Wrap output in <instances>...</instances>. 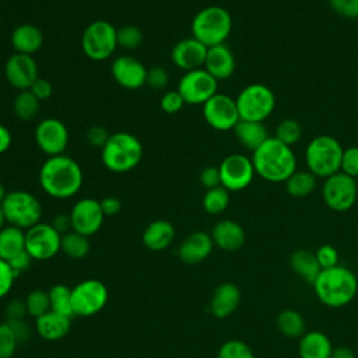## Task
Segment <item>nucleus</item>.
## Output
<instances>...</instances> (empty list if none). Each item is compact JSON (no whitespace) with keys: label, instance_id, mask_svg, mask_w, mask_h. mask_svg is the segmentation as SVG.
<instances>
[{"label":"nucleus","instance_id":"obj_1","mask_svg":"<svg viewBox=\"0 0 358 358\" xmlns=\"http://www.w3.org/2000/svg\"><path fill=\"white\" fill-rule=\"evenodd\" d=\"M39 185L53 199H70L83 186L84 175L81 166L69 155L48 157L39 169Z\"/></svg>","mask_w":358,"mask_h":358},{"label":"nucleus","instance_id":"obj_2","mask_svg":"<svg viewBox=\"0 0 358 358\" xmlns=\"http://www.w3.org/2000/svg\"><path fill=\"white\" fill-rule=\"evenodd\" d=\"M250 158L256 175L271 183L285 182L296 171V157L292 148L274 136L255 150Z\"/></svg>","mask_w":358,"mask_h":358},{"label":"nucleus","instance_id":"obj_3","mask_svg":"<svg viewBox=\"0 0 358 358\" xmlns=\"http://www.w3.org/2000/svg\"><path fill=\"white\" fill-rule=\"evenodd\" d=\"M312 287L324 306L343 308L357 296L358 278L354 271L337 264L322 270Z\"/></svg>","mask_w":358,"mask_h":358},{"label":"nucleus","instance_id":"obj_4","mask_svg":"<svg viewBox=\"0 0 358 358\" xmlns=\"http://www.w3.org/2000/svg\"><path fill=\"white\" fill-rule=\"evenodd\" d=\"M143 158L141 141L127 133L116 131L112 133L101 148L102 164L112 172L123 173L136 168Z\"/></svg>","mask_w":358,"mask_h":358},{"label":"nucleus","instance_id":"obj_5","mask_svg":"<svg viewBox=\"0 0 358 358\" xmlns=\"http://www.w3.org/2000/svg\"><path fill=\"white\" fill-rule=\"evenodd\" d=\"M344 148L340 141L329 134L313 137L305 148L308 171L316 178H329L340 171Z\"/></svg>","mask_w":358,"mask_h":358},{"label":"nucleus","instance_id":"obj_6","mask_svg":"<svg viewBox=\"0 0 358 358\" xmlns=\"http://www.w3.org/2000/svg\"><path fill=\"white\" fill-rule=\"evenodd\" d=\"M192 36L207 48L225 43L232 31V17L221 6H207L192 20Z\"/></svg>","mask_w":358,"mask_h":358},{"label":"nucleus","instance_id":"obj_7","mask_svg":"<svg viewBox=\"0 0 358 358\" xmlns=\"http://www.w3.org/2000/svg\"><path fill=\"white\" fill-rule=\"evenodd\" d=\"M1 210L4 213L8 225H14L21 229H28L41 222L42 204L36 196L25 190L7 192Z\"/></svg>","mask_w":358,"mask_h":358},{"label":"nucleus","instance_id":"obj_8","mask_svg":"<svg viewBox=\"0 0 358 358\" xmlns=\"http://www.w3.org/2000/svg\"><path fill=\"white\" fill-rule=\"evenodd\" d=\"M235 102L239 119L264 122L275 108V95L270 87L252 83L241 90Z\"/></svg>","mask_w":358,"mask_h":358},{"label":"nucleus","instance_id":"obj_9","mask_svg":"<svg viewBox=\"0 0 358 358\" xmlns=\"http://www.w3.org/2000/svg\"><path fill=\"white\" fill-rule=\"evenodd\" d=\"M116 31L117 28L105 20H96L87 25L81 36V49L84 55L95 62L109 59L117 48Z\"/></svg>","mask_w":358,"mask_h":358},{"label":"nucleus","instance_id":"obj_10","mask_svg":"<svg viewBox=\"0 0 358 358\" xmlns=\"http://www.w3.org/2000/svg\"><path fill=\"white\" fill-rule=\"evenodd\" d=\"M106 285L95 278H88L71 288V303L74 316L90 317L101 312L108 302Z\"/></svg>","mask_w":358,"mask_h":358},{"label":"nucleus","instance_id":"obj_11","mask_svg":"<svg viewBox=\"0 0 358 358\" xmlns=\"http://www.w3.org/2000/svg\"><path fill=\"white\" fill-rule=\"evenodd\" d=\"M322 196L324 204L330 210L344 213L355 204L358 197V186L354 178L338 171L337 173L324 179Z\"/></svg>","mask_w":358,"mask_h":358},{"label":"nucleus","instance_id":"obj_12","mask_svg":"<svg viewBox=\"0 0 358 358\" xmlns=\"http://www.w3.org/2000/svg\"><path fill=\"white\" fill-rule=\"evenodd\" d=\"M217 90L218 81L203 67L186 71L178 84V92L187 105H204Z\"/></svg>","mask_w":358,"mask_h":358},{"label":"nucleus","instance_id":"obj_13","mask_svg":"<svg viewBox=\"0 0 358 358\" xmlns=\"http://www.w3.org/2000/svg\"><path fill=\"white\" fill-rule=\"evenodd\" d=\"M62 235L48 222H38L25 231V250L34 260H49L60 250Z\"/></svg>","mask_w":358,"mask_h":358},{"label":"nucleus","instance_id":"obj_14","mask_svg":"<svg viewBox=\"0 0 358 358\" xmlns=\"http://www.w3.org/2000/svg\"><path fill=\"white\" fill-rule=\"evenodd\" d=\"M221 186L228 192H239L246 189L256 172L252 158L243 154H229L218 165Z\"/></svg>","mask_w":358,"mask_h":358},{"label":"nucleus","instance_id":"obj_15","mask_svg":"<svg viewBox=\"0 0 358 358\" xmlns=\"http://www.w3.org/2000/svg\"><path fill=\"white\" fill-rule=\"evenodd\" d=\"M203 106V117L215 130H232L239 122L236 102L227 94L217 92Z\"/></svg>","mask_w":358,"mask_h":358},{"label":"nucleus","instance_id":"obj_16","mask_svg":"<svg viewBox=\"0 0 358 358\" xmlns=\"http://www.w3.org/2000/svg\"><path fill=\"white\" fill-rule=\"evenodd\" d=\"M35 143L48 157L64 154L69 144V130L57 117L42 119L35 129Z\"/></svg>","mask_w":358,"mask_h":358},{"label":"nucleus","instance_id":"obj_17","mask_svg":"<svg viewBox=\"0 0 358 358\" xmlns=\"http://www.w3.org/2000/svg\"><path fill=\"white\" fill-rule=\"evenodd\" d=\"M70 218L73 231L85 236H91L101 229L105 214L101 208L99 200L84 197L73 206L70 211Z\"/></svg>","mask_w":358,"mask_h":358},{"label":"nucleus","instance_id":"obj_18","mask_svg":"<svg viewBox=\"0 0 358 358\" xmlns=\"http://www.w3.org/2000/svg\"><path fill=\"white\" fill-rule=\"evenodd\" d=\"M4 76L13 88L25 91L29 90L34 81L39 77L38 64L31 55L13 53L6 62Z\"/></svg>","mask_w":358,"mask_h":358},{"label":"nucleus","instance_id":"obj_19","mask_svg":"<svg viewBox=\"0 0 358 358\" xmlns=\"http://www.w3.org/2000/svg\"><path fill=\"white\" fill-rule=\"evenodd\" d=\"M110 74L113 80L126 90H138L145 85L147 69L133 56L122 55L110 64Z\"/></svg>","mask_w":358,"mask_h":358},{"label":"nucleus","instance_id":"obj_20","mask_svg":"<svg viewBox=\"0 0 358 358\" xmlns=\"http://www.w3.org/2000/svg\"><path fill=\"white\" fill-rule=\"evenodd\" d=\"M207 46L196 38H185L176 42L171 50V60L180 70L192 71L201 69L207 56Z\"/></svg>","mask_w":358,"mask_h":358},{"label":"nucleus","instance_id":"obj_21","mask_svg":"<svg viewBox=\"0 0 358 358\" xmlns=\"http://www.w3.org/2000/svg\"><path fill=\"white\" fill-rule=\"evenodd\" d=\"M214 248V242L210 234L204 231H194L189 234L179 245V259L186 264H197L206 260Z\"/></svg>","mask_w":358,"mask_h":358},{"label":"nucleus","instance_id":"obj_22","mask_svg":"<svg viewBox=\"0 0 358 358\" xmlns=\"http://www.w3.org/2000/svg\"><path fill=\"white\" fill-rule=\"evenodd\" d=\"M241 289L231 281L221 282L213 292L210 299V312L217 319L231 316L241 305Z\"/></svg>","mask_w":358,"mask_h":358},{"label":"nucleus","instance_id":"obj_23","mask_svg":"<svg viewBox=\"0 0 358 358\" xmlns=\"http://www.w3.org/2000/svg\"><path fill=\"white\" fill-rule=\"evenodd\" d=\"M236 63L231 48L227 43L210 46L203 69L207 70L217 81L229 78L235 71Z\"/></svg>","mask_w":358,"mask_h":358},{"label":"nucleus","instance_id":"obj_24","mask_svg":"<svg viewBox=\"0 0 358 358\" xmlns=\"http://www.w3.org/2000/svg\"><path fill=\"white\" fill-rule=\"evenodd\" d=\"M214 246L225 252H236L246 242V232L243 227L234 220L218 221L211 231Z\"/></svg>","mask_w":358,"mask_h":358},{"label":"nucleus","instance_id":"obj_25","mask_svg":"<svg viewBox=\"0 0 358 358\" xmlns=\"http://www.w3.org/2000/svg\"><path fill=\"white\" fill-rule=\"evenodd\" d=\"M175 239V227L168 220L151 221L143 232V243L152 252L165 250Z\"/></svg>","mask_w":358,"mask_h":358},{"label":"nucleus","instance_id":"obj_26","mask_svg":"<svg viewBox=\"0 0 358 358\" xmlns=\"http://www.w3.org/2000/svg\"><path fill=\"white\" fill-rule=\"evenodd\" d=\"M333 348L329 336L320 330L306 331L298 340L299 358H330Z\"/></svg>","mask_w":358,"mask_h":358},{"label":"nucleus","instance_id":"obj_27","mask_svg":"<svg viewBox=\"0 0 358 358\" xmlns=\"http://www.w3.org/2000/svg\"><path fill=\"white\" fill-rule=\"evenodd\" d=\"M10 41L15 53L32 56L42 48L43 34L34 24H21L13 29Z\"/></svg>","mask_w":358,"mask_h":358},{"label":"nucleus","instance_id":"obj_28","mask_svg":"<svg viewBox=\"0 0 358 358\" xmlns=\"http://www.w3.org/2000/svg\"><path fill=\"white\" fill-rule=\"evenodd\" d=\"M232 130L239 144L252 152L257 150L270 137L264 126V122L239 119V122L235 124Z\"/></svg>","mask_w":358,"mask_h":358},{"label":"nucleus","instance_id":"obj_29","mask_svg":"<svg viewBox=\"0 0 358 358\" xmlns=\"http://www.w3.org/2000/svg\"><path fill=\"white\" fill-rule=\"evenodd\" d=\"M35 320H36L38 334L46 341L62 340L70 331L71 317L63 316L53 310H49L48 313H45L43 316Z\"/></svg>","mask_w":358,"mask_h":358},{"label":"nucleus","instance_id":"obj_30","mask_svg":"<svg viewBox=\"0 0 358 358\" xmlns=\"http://www.w3.org/2000/svg\"><path fill=\"white\" fill-rule=\"evenodd\" d=\"M289 267L299 278H302L309 285H313L315 280L322 271L317 263V259L315 256V252H310L306 249L295 250L289 256Z\"/></svg>","mask_w":358,"mask_h":358},{"label":"nucleus","instance_id":"obj_31","mask_svg":"<svg viewBox=\"0 0 358 358\" xmlns=\"http://www.w3.org/2000/svg\"><path fill=\"white\" fill-rule=\"evenodd\" d=\"M277 330L287 338L299 340L306 333V320L296 309H282L275 316Z\"/></svg>","mask_w":358,"mask_h":358},{"label":"nucleus","instance_id":"obj_32","mask_svg":"<svg viewBox=\"0 0 358 358\" xmlns=\"http://www.w3.org/2000/svg\"><path fill=\"white\" fill-rule=\"evenodd\" d=\"M25 252V232L14 225H6L0 231V259L8 262Z\"/></svg>","mask_w":358,"mask_h":358},{"label":"nucleus","instance_id":"obj_33","mask_svg":"<svg viewBox=\"0 0 358 358\" xmlns=\"http://www.w3.org/2000/svg\"><path fill=\"white\" fill-rule=\"evenodd\" d=\"M285 192L295 199L309 196L316 187V176L309 171H295L285 182Z\"/></svg>","mask_w":358,"mask_h":358},{"label":"nucleus","instance_id":"obj_34","mask_svg":"<svg viewBox=\"0 0 358 358\" xmlns=\"http://www.w3.org/2000/svg\"><path fill=\"white\" fill-rule=\"evenodd\" d=\"M13 110L14 115L22 122L34 120L41 110V101L29 90L20 91L14 98Z\"/></svg>","mask_w":358,"mask_h":358},{"label":"nucleus","instance_id":"obj_35","mask_svg":"<svg viewBox=\"0 0 358 358\" xmlns=\"http://www.w3.org/2000/svg\"><path fill=\"white\" fill-rule=\"evenodd\" d=\"M60 250H63V253L71 259H84L90 252L88 236L71 229L70 232L62 235Z\"/></svg>","mask_w":358,"mask_h":358},{"label":"nucleus","instance_id":"obj_36","mask_svg":"<svg viewBox=\"0 0 358 358\" xmlns=\"http://www.w3.org/2000/svg\"><path fill=\"white\" fill-rule=\"evenodd\" d=\"M50 310L57 312L63 316L73 317V303H71V288L64 284H56L49 291Z\"/></svg>","mask_w":358,"mask_h":358},{"label":"nucleus","instance_id":"obj_37","mask_svg":"<svg viewBox=\"0 0 358 358\" xmlns=\"http://www.w3.org/2000/svg\"><path fill=\"white\" fill-rule=\"evenodd\" d=\"M201 204L206 213L211 215H218L224 213L229 206V192L224 186L207 189L203 196Z\"/></svg>","mask_w":358,"mask_h":358},{"label":"nucleus","instance_id":"obj_38","mask_svg":"<svg viewBox=\"0 0 358 358\" xmlns=\"http://www.w3.org/2000/svg\"><path fill=\"white\" fill-rule=\"evenodd\" d=\"M302 134H303V130L301 123L292 117L282 119L275 126V131H274V137L289 147L296 144L301 140Z\"/></svg>","mask_w":358,"mask_h":358},{"label":"nucleus","instance_id":"obj_39","mask_svg":"<svg viewBox=\"0 0 358 358\" xmlns=\"http://www.w3.org/2000/svg\"><path fill=\"white\" fill-rule=\"evenodd\" d=\"M25 306L28 315L38 319L50 310L49 292L43 289H32L25 298Z\"/></svg>","mask_w":358,"mask_h":358},{"label":"nucleus","instance_id":"obj_40","mask_svg":"<svg viewBox=\"0 0 358 358\" xmlns=\"http://www.w3.org/2000/svg\"><path fill=\"white\" fill-rule=\"evenodd\" d=\"M217 358H255V352L248 343L231 338L220 345Z\"/></svg>","mask_w":358,"mask_h":358},{"label":"nucleus","instance_id":"obj_41","mask_svg":"<svg viewBox=\"0 0 358 358\" xmlns=\"http://www.w3.org/2000/svg\"><path fill=\"white\" fill-rule=\"evenodd\" d=\"M116 39L117 46L126 50H133L141 45L143 34L136 25H123L116 31Z\"/></svg>","mask_w":358,"mask_h":358},{"label":"nucleus","instance_id":"obj_42","mask_svg":"<svg viewBox=\"0 0 358 358\" xmlns=\"http://www.w3.org/2000/svg\"><path fill=\"white\" fill-rule=\"evenodd\" d=\"M18 340L7 322L0 323V358H11L17 351Z\"/></svg>","mask_w":358,"mask_h":358},{"label":"nucleus","instance_id":"obj_43","mask_svg":"<svg viewBox=\"0 0 358 358\" xmlns=\"http://www.w3.org/2000/svg\"><path fill=\"white\" fill-rule=\"evenodd\" d=\"M340 171L354 179L358 176V145L344 148Z\"/></svg>","mask_w":358,"mask_h":358},{"label":"nucleus","instance_id":"obj_44","mask_svg":"<svg viewBox=\"0 0 358 358\" xmlns=\"http://www.w3.org/2000/svg\"><path fill=\"white\" fill-rule=\"evenodd\" d=\"M315 256H316L317 263L322 270L330 268V267H334L338 264V252L334 246H331L329 243L319 246L315 252Z\"/></svg>","mask_w":358,"mask_h":358},{"label":"nucleus","instance_id":"obj_45","mask_svg":"<svg viewBox=\"0 0 358 358\" xmlns=\"http://www.w3.org/2000/svg\"><path fill=\"white\" fill-rule=\"evenodd\" d=\"M329 6L334 13L344 18H358V0H329Z\"/></svg>","mask_w":358,"mask_h":358},{"label":"nucleus","instance_id":"obj_46","mask_svg":"<svg viewBox=\"0 0 358 358\" xmlns=\"http://www.w3.org/2000/svg\"><path fill=\"white\" fill-rule=\"evenodd\" d=\"M185 101L182 98V95L178 92V90L175 91H168L161 96L159 101V106L164 112L166 113H176L179 112L183 106H185Z\"/></svg>","mask_w":358,"mask_h":358},{"label":"nucleus","instance_id":"obj_47","mask_svg":"<svg viewBox=\"0 0 358 358\" xmlns=\"http://www.w3.org/2000/svg\"><path fill=\"white\" fill-rule=\"evenodd\" d=\"M169 83V74L166 69L161 66H154L150 70H147V81L145 84L150 85L154 90H162Z\"/></svg>","mask_w":358,"mask_h":358},{"label":"nucleus","instance_id":"obj_48","mask_svg":"<svg viewBox=\"0 0 358 358\" xmlns=\"http://www.w3.org/2000/svg\"><path fill=\"white\" fill-rule=\"evenodd\" d=\"M14 280H15V275L10 264L6 260L0 259V299L10 292L14 284Z\"/></svg>","mask_w":358,"mask_h":358},{"label":"nucleus","instance_id":"obj_49","mask_svg":"<svg viewBox=\"0 0 358 358\" xmlns=\"http://www.w3.org/2000/svg\"><path fill=\"white\" fill-rule=\"evenodd\" d=\"M109 133L103 126H91L85 134L87 137V143L92 147H99L102 148L105 145V143L109 138Z\"/></svg>","mask_w":358,"mask_h":358},{"label":"nucleus","instance_id":"obj_50","mask_svg":"<svg viewBox=\"0 0 358 358\" xmlns=\"http://www.w3.org/2000/svg\"><path fill=\"white\" fill-rule=\"evenodd\" d=\"M200 183L206 189H213L217 186H221V178H220V169L218 166H206L200 172Z\"/></svg>","mask_w":358,"mask_h":358},{"label":"nucleus","instance_id":"obj_51","mask_svg":"<svg viewBox=\"0 0 358 358\" xmlns=\"http://www.w3.org/2000/svg\"><path fill=\"white\" fill-rule=\"evenodd\" d=\"M6 316L7 320L6 322H14V320H24L27 312V306L25 302L21 299H13L11 302L7 303L6 306Z\"/></svg>","mask_w":358,"mask_h":358},{"label":"nucleus","instance_id":"obj_52","mask_svg":"<svg viewBox=\"0 0 358 358\" xmlns=\"http://www.w3.org/2000/svg\"><path fill=\"white\" fill-rule=\"evenodd\" d=\"M29 91L42 102V101L50 98V95H52V92H53V87H52V84H50L49 80H46V78H43V77H38V78L34 81V84L31 85Z\"/></svg>","mask_w":358,"mask_h":358},{"label":"nucleus","instance_id":"obj_53","mask_svg":"<svg viewBox=\"0 0 358 358\" xmlns=\"http://www.w3.org/2000/svg\"><path fill=\"white\" fill-rule=\"evenodd\" d=\"M32 260H34V259H32V257L27 253V250H25V252H22V253H20L18 256L13 257L11 260H8L7 263L10 264L11 270H13L15 278H17L18 275H21L22 273H25V271L29 268Z\"/></svg>","mask_w":358,"mask_h":358},{"label":"nucleus","instance_id":"obj_54","mask_svg":"<svg viewBox=\"0 0 358 358\" xmlns=\"http://www.w3.org/2000/svg\"><path fill=\"white\" fill-rule=\"evenodd\" d=\"M101 203V208L105 214V217H112V215H116L120 213L122 210V203L117 197L115 196H106L103 197L102 200H99Z\"/></svg>","mask_w":358,"mask_h":358},{"label":"nucleus","instance_id":"obj_55","mask_svg":"<svg viewBox=\"0 0 358 358\" xmlns=\"http://www.w3.org/2000/svg\"><path fill=\"white\" fill-rule=\"evenodd\" d=\"M52 227L60 234V235H64L67 232H70L73 229L71 227V218H70V214H59L53 218V221L50 222Z\"/></svg>","mask_w":358,"mask_h":358},{"label":"nucleus","instance_id":"obj_56","mask_svg":"<svg viewBox=\"0 0 358 358\" xmlns=\"http://www.w3.org/2000/svg\"><path fill=\"white\" fill-rule=\"evenodd\" d=\"M7 323L13 329L18 343L25 341L29 337V327L24 320H14V322H7Z\"/></svg>","mask_w":358,"mask_h":358},{"label":"nucleus","instance_id":"obj_57","mask_svg":"<svg viewBox=\"0 0 358 358\" xmlns=\"http://www.w3.org/2000/svg\"><path fill=\"white\" fill-rule=\"evenodd\" d=\"M13 143V136L10 133V130L0 123V155L4 154L6 151H8L10 145Z\"/></svg>","mask_w":358,"mask_h":358},{"label":"nucleus","instance_id":"obj_58","mask_svg":"<svg viewBox=\"0 0 358 358\" xmlns=\"http://www.w3.org/2000/svg\"><path fill=\"white\" fill-rule=\"evenodd\" d=\"M330 358H357V354L352 348L347 345H338L333 348Z\"/></svg>","mask_w":358,"mask_h":358},{"label":"nucleus","instance_id":"obj_59","mask_svg":"<svg viewBox=\"0 0 358 358\" xmlns=\"http://www.w3.org/2000/svg\"><path fill=\"white\" fill-rule=\"evenodd\" d=\"M6 217H4V213H3V210H1V206H0V231L6 227Z\"/></svg>","mask_w":358,"mask_h":358},{"label":"nucleus","instance_id":"obj_60","mask_svg":"<svg viewBox=\"0 0 358 358\" xmlns=\"http://www.w3.org/2000/svg\"><path fill=\"white\" fill-rule=\"evenodd\" d=\"M6 194H7L6 187L3 186V183H0V206H1V203H3V200H4V197H6Z\"/></svg>","mask_w":358,"mask_h":358}]
</instances>
